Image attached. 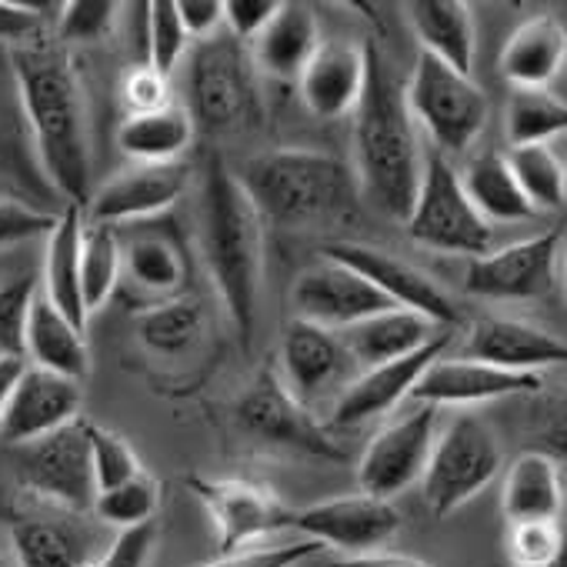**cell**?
I'll use <instances>...</instances> for the list:
<instances>
[{"mask_svg": "<svg viewBox=\"0 0 567 567\" xmlns=\"http://www.w3.org/2000/svg\"><path fill=\"white\" fill-rule=\"evenodd\" d=\"M351 117L361 190L388 217L408 220L424 174V151L404 84L374 41L364 44V91Z\"/></svg>", "mask_w": 567, "mask_h": 567, "instance_id": "cell-1", "label": "cell"}, {"mask_svg": "<svg viewBox=\"0 0 567 567\" xmlns=\"http://www.w3.org/2000/svg\"><path fill=\"white\" fill-rule=\"evenodd\" d=\"M21 104L51 184L78 207L91 200V141L81 81L54 44H21L11 54Z\"/></svg>", "mask_w": 567, "mask_h": 567, "instance_id": "cell-2", "label": "cell"}, {"mask_svg": "<svg viewBox=\"0 0 567 567\" xmlns=\"http://www.w3.org/2000/svg\"><path fill=\"white\" fill-rule=\"evenodd\" d=\"M200 250L234 331L250 344L264 280V220L240 177L217 157L200 184Z\"/></svg>", "mask_w": 567, "mask_h": 567, "instance_id": "cell-3", "label": "cell"}, {"mask_svg": "<svg viewBox=\"0 0 567 567\" xmlns=\"http://www.w3.org/2000/svg\"><path fill=\"white\" fill-rule=\"evenodd\" d=\"M260 220L280 227L334 224L358 207L351 167L324 151L280 147L247 161L240 174Z\"/></svg>", "mask_w": 567, "mask_h": 567, "instance_id": "cell-4", "label": "cell"}, {"mask_svg": "<svg viewBox=\"0 0 567 567\" xmlns=\"http://www.w3.org/2000/svg\"><path fill=\"white\" fill-rule=\"evenodd\" d=\"M414 124L434 141L437 154H464L484 131L491 104L471 74L447 68L431 54H417L404 84Z\"/></svg>", "mask_w": 567, "mask_h": 567, "instance_id": "cell-5", "label": "cell"}, {"mask_svg": "<svg viewBox=\"0 0 567 567\" xmlns=\"http://www.w3.org/2000/svg\"><path fill=\"white\" fill-rule=\"evenodd\" d=\"M501 464L504 451L494 427L477 414H457L437 434L427 471L421 477L427 511L434 517H451L497 477Z\"/></svg>", "mask_w": 567, "mask_h": 567, "instance_id": "cell-6", "label": "cell"}, {"mask_svg": "<svg viewBox=\"0 0 567 567\" xmlns=\"http://www.w3.org/2000/svg\"><path fill=\"white\" fill-rule=\"evenodd\" d=\"M254 61L230 34H214L197 44L187 71L190 117L207 134H230L257 121Z\"/></svg>", "mask_w": 567, "mask_h": 567, "instance_id": "cell-7", "label": "cell"}, {"mask_svg": "<svg viewBox=\"0 0 567 567\" xmlns=\"http://www.w3.org/2000/svg\"><path fill=\"white\" fill-rule=\"evenodd\" d=\"M408 237L437 254L481 257L491 250V224L474 210L464 194L461 174L444 154H424V174L408 214Z\"/></svg>", "mask_w": 567, "mask_h": 567, "instance_id": "cell-8", "label": "cell"}, {"mask_svg": "<svg viewBox=\"0 0 567 567\" xmlns=\"http://www.w3.org/2000/svg\"><path fill=\"white\" fill-rule=\"evenodd\" d=\"M237 427L270 447H288L321 461H344V451L274 371H260L237 401Z\"/></svg>", "mask_w": 567, "mask_h": 567, "instance_id": "cell-9", "label": "cell"}, {"mask_svg": "<svg viewBox=\"0 0 567 567\" xmlns=\"http://www.w3.org/2000/svg\"><path fill=\"white\" fill-rule=\"evenodd\" d=\"M18 477L21 484L68 511H94L97 484L91 464L87 424L74 421L48 437L18 447Z\"/></svg>", "mask_w": 567, "mask_h": 567, "instance_id": "cell-10", "label": "cell"}, {"mask_svg": "<svg viewBox=\"0 0 567 567\" xmlns=\"http://www.w3.org/2000/svg\"><path fill=\"white\" fill-rule=\"evenodd\" d=\"M187 487L214 520L220 554L247 550V544L295 527V511L267 484L247 477H190Z\"/></svg>", "mask_w": 567, "mask_h": 567, "instance_id": "cell-11", "label": "cell"}, {"mask_svg": "<svg viewBox=\"0 0 567 567\" xmlns=\"http://www.w3.org/2000/svg\"><path fill=\"white\" fill-rule=\"evenodd\" d=\"M437 441V408L421 404L411 414L381 427L358 461L361 494L378 501H394L427 471Z\"/></svg>", "mask_w": 567, "mask_h": 567, "instance_id": "cell-12", "label": "cell"}, {"mask_svg": "<svg viewBox=\"0 0 567 567\" xmlns=\"http://www.w3.org/2000/svg\"><path fill=\"white\" fill-rule=\"evenodd\" d=\"M324 257L358 270L364 280H371L374 288L394 305V308H404V311H414L421 318H427L431 324L451 331L461 315L454 308V301L447 298V291L441 284L424 274L421 267H414L411 260H401L374 244H361V240H334L321 250Z\"/></svg>", "mask_w": 567, "mask_h": 567, "instance_id": "cell-13", "label": "cell"}, {"mask_svg": "<svg viewBox=\"0 0 567 567\" xmlns=\"http://www.w3.org/2000/svg\"><path fill=\"white\" fill-rule=\"evenodd\" d=\"M560 254V230H544L474 257L464 270V291L484 301H537L550 295Z\"/></svg>", "mask_w": 567, "mask_h": 567, "instance_id": "cell-14", "label": "cell"}, {"mask_svg": "<svg viewBox=\"0 0 567 567\" xmlns=\"http://www.w3.org/2000/svg\"><path fill=\"white\" fill-rule=\"evenodd\" d=\"M291 301H295L298 321H308V324H318V328H328L338 334L371 315L394 308L371 280H364L358 270H351L331 257H324L298 274Z\"/></svg>", "mask_w": 567, "mask_h": 567, "instance_id": "cell-15", "label": "cell"}, {"mask_svg": "<svg viewBox=\"0 0 567 567\" xmlns=\"http://www.w3.org/2000/svg\"><path fill=\"white\" fill-rule=\"evenodd\" d=\"M295 527L321 547H334L344 557H358L381 550L401 530V511L391 501L344 494L295 511Z\"/></svg>", "mask_w": 567, "mask_h": 567, "instance_id": "cell-16", "label": "cell"}, {"mask_svg": "<svg viewBox=\"0 0 567 567\" xmlns=\"http://www.w3.org/2000/svg\"><path fill=\"white\" fill-rule=\"evenodd\" d=\"M190 187V167L174 164H134L91 194V224H141L171 210Z\"/></svg>", "mask_w": 567, "mask_h": 567, "instance_id": "cell-17", "label": "cell"}, {"mask_svg": "<svg viewBox=\"0 0 567 567\" xmlns=\"http://www.w3.org/2000/svg\"><path fill=\"white\" fill-rule=\"evenodd\" d=\"M81 404L84 391L78 381L41 368H24L8 398L4 417H0V441L21 447L38 437H48L81 421Z\"/></svg>", "mask_w": 567, "mask_h": 567, "instance_id": "cell-18", "label": "cell"}, {"mask_svg": "<svg viewBox=\"0 0 567 567\" xmlns=\"http://www.w3.org/2000/svg\"><path fill=\"white\" fill-rule=\"evenodd\" d=\"M447 344H451V331H441L434 341H427L414 354L398 358V361L381 364V368H368L361 378L344 384L341 398L331 408V424L334 427H358L364 421H374V417L394 411L404 398L414 394L424 371L437 358H444Z\"/></svg>", "mask_w": 567, "mask_h": 567, "instance_id": "cell-19", "label": "cell"}, {"mask_svg": "<svg viewBox=\"0 0 567 567\" xmlns=\"http://www.w3.org/2000/svg\"><path fill=\"white\" fill-rule=\"evenodd\" d=\"M540 391H544L540 374H514L471 358H437L424 371L411 398L431 408H444V404L467 408V404H487L504 398H534Z\"/></svg>", "mask_w": 567, "mask_h": 567, "instance_id": "cell-20", "label": "cell"}, {"mask_svg": "<svg viewBox=\"0 0 567 567\" xmlns=\"http://www.w3.org/2000/svg\"><path fill=\"white\" fill-rule=\"evenodd\" d=\"M351 354L341 341L338 331L308 324V321H291L284 328L280 338V381L288 384V391L311 408L321 401L331 388L341 384V378L351 368Z\"/></svg>", "mask_w": 567, "mask_h": 567, "instance_id": "cell-21", "label": "cell"}, {"mask_svg": "<svg viewBox=\"0 0 567 567\" xmlns=\"http://www.w3.org/2000/svg\"><path fill=\"white\" fill-rule=\"evenodd\" d=\"M464 358L494 364L514 374H540L544 368L567 364V341L517 318H481L471 324Z\"/></svg>", "mask_w": 567, "mask_h": 567, "instance_id": "cell-22", "label": "cell"}, {"mask_svg": "<svg viewBox=\"0 0 567 567\" xmlns=\"http://www.w3.org/2000/svg\"><path fill=\"white\" fill-rule=\"evenodd\" d=\"M305 107L321 121L348 117L364 91V44L321 41L315 58L298 78Z\"/></svg>", "mask_w": 567, "mask_h": 567, "instance_id": "cell-23", "label": "cell"}, {"mask_svg": "<svg viewBox=\"0 0 567 567\" xmlns=\"http://www.w3.org/2000/svg\"><path fill=\"white\" fill-rule=\"evenodd\" d=\"M567 64V28L550 18L537 14L527 18L501 48L497 68L501 78L514 91H547V84Z\"/></svg>", "mask_w": 567, "mask_h": 567, "instance_id": "cell-24", "label": "cell"}, {"mask_svg": "<svg viewBox=\"0 0 567 567\" xmlns=\"http://www.w3.org/2000/svg\"><path fill=\"white\" fill-rule=\"evenodd\" d=\"M321 48L318 14L308 4H280L274 21L257 34L250 48L254 68L277 81H298L315 51Z\"/></svg>", "mask_w": 567, "mask_h": 567, "instance_id": "cell-25", "label": "cell"}, {"mask_svg": "<svg viewBox=\"0 0 567 567\" xmlns=\"http://www.w3.org/2000/svg\"><path fill=\"white\" fill-rule=\"evenodd\" d=\"M441 331L444 328L431 324L427 318H421L414 311L391 308V311L371 315V318L358 321L354 328L341 331V341H344L351 361L368 371V368H381V364L414 354L417 348L434 341Z\"/></svg>", "mask_w": 567, "mask_h": 567, "instance_id": "cell-26", "label": "cell"}, {"mask_svg": "<svg viewBox=\"0 0 567 567\" xmlns=\"http://www.w3.org/2000/svg\"><path fill=\"white\" fill-rule=\"evenodd\" d=\"M404 11L424 54L444 61L461 74H471L477 51L471 4H464V0H414Z\"/></svg>", "mask_w": 567, "mask_h": 567, "instance_id": "cell-27", "label": "cell"}, {"mask_svg": "<svg viewBox=\"0 0 567 567\" xmlns=\"http://www.w3.org/2000/svg\"><path fill=\"white\" fill-rule=\"evenodd\" d=\"M501 511L507 524L524 520H560L564 511V477L560 464L540 451H524L511 461L501 491Z\"/></svg>", "mask_w": 567, "mask_h": 567, "instance_id": "cell-28", "label": "cell"}, {"mask_svg": "<svg viewBox=\"0 0 567 567\" xmlns=\"http://www.w3.org/2000/svg\"><path fill=\"white\" fill-rule=\"evenodd\" d=\"M81 237L84 217L78 204L58 217L54 230L48 234V260H44V298L81 331H87V308L81 291Z\"/></svg>", "mask_w": 567, "mask_h": 567, "instance_id": "cell-29", "label": "cell"}, {"mask_svg": "<svg viewBox=\"0 0 567 567\" xmlns=\"http://www.w3.org/2000/svg\"><path fill=\"white\" fill-rule=\"evenodd\" d=\"M24 354L34 361L31 368L71 378L78 384L91 374V351H87L84 331L74 328L41 291H38L34 308H31Z\"/></svg>", "mask_w": 567, "mask_h": 567, "instance_id": "cell-30", "label": "cell"}, {"mask_svg": "<svg viewBox=\"0 0 567 567\" xmlns=\"http://www.w3.org/2000/svg\"><path fill=\"white\" fill-rule=\"evenodd\" d=\"M121 260H124V274L141 291L164 301L177 298V291L187 280V257L174 230H157V227L131 230L121 240Z\"/></svg>", "mask_w": 567, "mask_h": 567, "instance_id": "cell-31", "label": "cell"}, {"mask_svg": "<svg viewBox=\"0 0 567 567\" xmlns=\"http://www.w3.org/2000/svg\"><path fill=\"white\" fill-rule=\"evenodd\" d=\"M461 184L467 200L487 224H527L537 217L501 151H484L471 157L461 174Z\"/></svg>", "mask_w": 567, "mask_h": 567, "instance_id": "cell-32", "label": "cell"}, {"mask_svg": "<svg viewBox=\"0 0 567 567\" xmlns=\"http://www.w3.org/2000/svg\"><path fill=\"white\" fill-rule=\"evenodd\" d=\"M194 117L181 104L151 114H127L117 127V147L137 164H174L194 144Z\"/></svg>", "mask_w": 567, "mask_h": 567, "instance_id": "cell-33", "label": "cell"}, {"mask_svg": "<svg viewBox=\"0 0 567 567\" xmlns=\"http://www.w3.org/2000/svg\"><path fill=\"white\" fill-rule=\"evenodd\" d=\"M11 554L18 567H78L84 564V540L81 534L58 517L24 514L14 517L8 527Z\"/></svg>", "mask_w": 567, "mask_h": 567, "instance_id": "cell-34", "label": "cell"}, {"mask_svg": "<svg viewBox=\"0 0 567 567\" xmlns=\"http://www.w3.org/2000/svg\"><path fill=\"white\" fill-rule=\"evenodd\" d=\"M204 324H207V315H204L200 301L171 298L137 318V334H141L144 348H151L154 354L174 358L197 344V338L204 334Z\"/></svg>", "mask_w": 567, "mask_h": 567, "instance_id": "cell-35", "label": "cell"}, {"mask_svg": "<svg viewBox=\"0 0 567 567\" xmlns=\"http://www.w3.org/2000/svg\"><path fill=\"white\" fill-rule=\"evenodd\" d=\"M507 164L530 200V207L540 210H557L567 204V164L554 154L550 144H527V147H511Z\"/></svg>", "mask_w": 567, "mask_h": 567, "instance_id": "cell-36", "label": "cell"}, {"mask_svg": "<svg viewBox=\"0 0 567 567\" xmlns=\"http://www.w3.org/2000/svg\"><path fill=\"white\" fill-rule=\"evenodd\" d=\"M504 134L511 147L550 144L567 134V101L550 91H514L504 111Z\"/></svg>", "mask_w": 567, "mask_h": 567, "instance_id": "cell-37", "label": "cell"}, {"mask_svg": "<svg viewBox=\"0 0 567 567\" xmlns=\"http://www.w3.org/2000/svg\"><path fill=\"white\" fill-rule=\"evenodd\" d=\"M121 270H124V260H121L117 227L87 224L81 237V291H84L87 315L111 301V295L117 291Z\"/></svg>", "mask_w": 567, "mask_h": 567, "instance_id": "cell-38", "label": "cell"}, {"mask_svg": "<svg viewBox=\"0 0 567 567\" xmlns=\"http://www.w3.org/2000/svg\"><path fill=\"white\" fill-rule=\"evenodd\" d=\"M157 504H161V484L144 471L137 477H131L127 484H121V487L101 491L97 501H94V514L104 524L131 530V527L151 524L154 514H157Z\"/></svg>", "mask_w": 567, "mask_h": 567, "instance_id": "cell-39", "label": "cell"}, {"mask_svg": "<svg viewBox=\"0 0 567 567\" xmlns=\"http://www.w3.org/2000/svg\"><path fill=\"white\" fill-rule=\"evenodd\" d=\"M187 31L181 24L177 14V0H154L147 4V34H144V48H147V64L171 78V71L181 64L184 51H187Z\"/></svg>", "mask_w": 567, "mask_h": 567, "instance_id": "cell-40", "label": "cell"}, {"mask_svg": "<svg viewBox=\"0 0 567 567\" xmlns=\"http://www.w3.org/2000/svg\"><path fill=\"white\" fill-rule=\"evenodd\" d=\"M87 441H91V464H94L97 494L111 491V487H121L131 477L144 474L141 457L134 454V447L121 434H114V431H107L101 424H87Z\"/></svg>", "mask_w": 567, "mask_h": 567, "instance_id": "cell-41", "label": "cell"}, {"mask_svg": "<svg viewBox=\"0 0 567 567\" xmlns=\"http://www.w3.org/2000/svg\"><path fill=\"white\" fill-rule=\"evenodd\" d=\"M34 298H38V280L31 274L0 284V358H24V338H28Z\"/></svg>", "mask_w": 567, "mask_h": 567, "instance_id": "cell-42", "label": "cell"}, {"mask_svg": "<svg viewBox=\"0 0 567 567\" xmlns=\"http://www.w3.org/2000/svg\"><path fill=\"white\" fill-rule=\"evenodd\" d=\"M530 441L550 461L567 467V388L554 394H534V411H530Z\"/></svg>", "mask_w": 567, "mask_h": 567, "instance_id": "cell-43", "label": "cell"}, {"mask_svg": "<svg viewBox=\"0 0 567 567\" xmlns=\"http://www.w3.org/2000/svg\"><path fill=\"white\" fill-rule=\"evenodd\" d=\"M564 540V520H524L507 524V560L511 567L547 564Z\"/></svg>", "mask_w": 567, "mask_h": 567, "instance_id": "cell-44", "label": "cell"}, {"mask_svg": "<svg viewBox=\"0 0 567 567\" xmlns=\"http://www.w3.org/2000/svg\"><path fill=\"white\" fill-rule=\"evenodd\" d=\"M117 11L121 4H111V0H74V4H61L58 34L61 41H71V44L104 41L114 31Z\"/></svg>", "mask_w": 567, "mask_h": 567, "instance_id": "cell-45", "label": "cell"}, {"mask_svg": "<svg viewBox=\"0 0 567 567\" xmlns=\"http://www.w3.org/2000/svg\"><path fill=\"white\" fill-rule=\"evenodd\" d=\"M324 547L318 540H288V544H264V547H247L237 554H220L217 560L204 567H298L311 557H318Z\"/></svg>", "mask_w": 567, "mask_h": 567, "instance_id": "cell-46", "label": "cell"}, {"mask_svg": "<svg viewBox=\"0 0 567 567\" xmlns=\"http://www.w3.org/2000/svg\"><path fill=\"white\" fill-rule=\"evenodd\" d=\"M121 94H124V104L131 114H151V111H161L171 104V84L151 64L131 68L121 84Z\"/></svg>", "mask_w": 567, "mask_h": 567, "instance_id": "cell-47", "label": "cell"}, {"mask_svg": "<svg viewBox=\"0 0 567 567\" xmlns=\"http://www.w3.org/2000/svg\"><path fill=\"white\" fill-rule=\"evenodd\" d=\"M58 217L31 210L18 200H0V247H14L34 237H48L54 230Z\"/></svg>", "mask_w": 567, "mask_h": 567, "instance_id": "cell-48", "label": "cell"}, {"mask_svg": "<svg viewBox=\"0 0 567 567\" xmlns=\"http://www.w3.org/2000/svg\"><path fill=\"white\" fill-rule=\"evenodd\" d=\"M280 0H224V24L234 41H257V34L274 21Z\"/></svg>", "mask_w": 567, "mask_h": 567, "instance_id": "cell-49", "label": "cell"}, {"mask_svg": "<svg viewBox=\"0 0 567 567\" xmlns=\"http://www.w3.org/2000/svg\"><path fill=\"white\" fill-rule=\"evenodd\" d=\"M154 544H157V524L154 520L131 527V530H121L97 567H147Z\"/></svg>", "mask_w": 567, "mask_h": 567, "instance_id": "cell-50", "label": "cell"}, {"mask_svg": "<svg viewBox=\"0 0 567 567\" xmlns=\"http://www.w3.org/2000/svg\"><path fill=\"white\" fill-rule=\"evenodd\" d=\"M41 4H14L0 0V44H31L41 34Z\"/></svg>", "mask_w": 567, "mask_h": 567, "instance_id": "cell-51", "label": "cell"}, {"mask_svg": "<svg viewBox=\"0 0 567 567\" xmlns=\"http://www.w3.org/2000/svg\"><path fill=\"white\" fill-rule=\"evenodd\" d=\"M177 14L194 41H207L224 24V0H177Z\"/></svg>", "mask_w": 567, "mask_h": 567, "instance_id": "cell-52", "label": "cell"}, {"mask_svg": "<svg viewBox=\"0 0 567 567\" xmlns=\"http://www.w3.org/2000/svg\"><path fill=\"white\" fill-rule=\"evenodd\" d=\"M331 567H431L411 554H394V550H371V554H358V557H341Z\"/></svg>", "mask_w": 567, "mask_h": 567, "instance_id": "cell-53", "label": "cell"}, {"mask_svg": "<svg viewBox=\"0 0 567 567\" xmlns=\"http://www.w3.org/2000/svg\"><path fill=\"white\" fill-rule=\"evenodd\" d=\"M24 358H0V417H4V408H8V398L18 384V378L24 374Z\"/></svg>", "mask_w": 567, "mask_h": 567, "instance_id": "cell-54", "label": "cell"}, {"mask_svg": "<svg viewBox=\"0 0 567 567\" xmlns=\"http://www.w3.org/2000/svg\"><path fill=\"white\" fill-rule=\"evenodd\" d=\"M0 567H18V560L11 554V540H8L4 530H0Z\"/></svg>", "mask_w": 567, "mask_h": 567, "instance_id": "cell-55", "label": "cell"}, {"mask_svg": "<svg viewBox=\"0 0 567 567\" xmlns=\"http://www.w3.org/2000/svg\"><path fill=\"white\" fill-rule=\"evenodd\" d=\"M540 567H567V520H564V540H560V550H557L547 564H540Z\"/></svg>", "mask_w": 567, "mask_h": 567, "instance_id": "cell-56", "label": "cell"}, {"mask_svg": "<svg viewBox=\"0 0 567 567\" xmlns=\"http://www.w3.org/2000/svg\"><path fill=\"white\" fill-rule=\"evenodd\" d=\"M560 477H564V494H567V467H564V474H560Z\"/></svg>", "mask_w": 567, "mask_h": 567, "instance_id": "cell-57", "label": "cell"}, {"mask_svg": "<svg viewBox=\"0 0 567 567\" xmlns=\"http://www.w3.org/2000/svg\"><path fill=\"white\" fill-rule=\"evenodd\" d=\"M564 277H567V267H564Z\"/></svg>", "mask_w": 567, "mask_h": 567, "instance_id": "cell-58", "label": "cell"}]
</instances>
